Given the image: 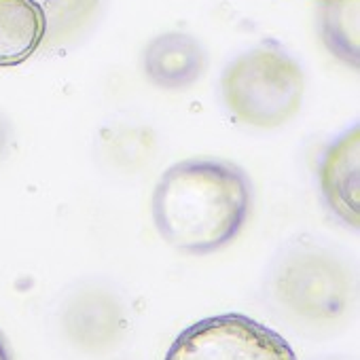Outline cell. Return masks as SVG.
<instances>
[{
	"label": "cell",
	"instance_id": "3957f363",
	"mask_svg": "<svg viewBox=\"0 0 360 360\" xmlns=\"http://www.w3.org/2000/svg\"><path fill=\"white\" fill-rule=\"evenodd\" d=\"M165 360H297V356L274 328L244 314H221L187 326L169 345Z\"/></svg>",
	"mask_w": 360,
	"mask_h": 360
},
{
	"label": "cell",
	"instance_id": "6da1fadb",
	"mask_svg": "<svg viewBox=\"0 0 360 360\" xmlns=\"http://www.w3.org/2000/svg\"><path fill=\"white\" fill-rule=\"evenodd\" d=\"M252 183L233 161L198 157L169 165L153 191V223L183 255H212L229 246L252 212Z\"/></svg>",
	"mask_w": 360,
	"mask_h": 360
},
{
	"label": "cell",
	"instance_id": "8992f818",
	"mask_svg": "<svg viewBox=\"0 0 360 360\" xmlns=\"http://www.w3.org/2000/svg\"><path fill=\"white\" fill-rule=\"evenodd\" d=\"M208 58L200 41L187 32H163L155 37L142 56V68L146 79L159 89H187L195 85Z\"/></svg>",
	"mask_w": 360,
	"mask_h": 360
},
{
	"label": "cell",
	"instance_id": "5b68a950",
	"mask_svg": "<svg viewBox=\"0 0 360 360\" xmlns=\"http://www.w3.org/2000/svg\"><path fill=\"white\" fill-rule=\"evenodd\" d=\"M318 183L328 210L347 227L360 221V129H345L318 161Z\"/></svg>",
	"mask_w": 360,
	"mask_h": 360
},
{
	"label": "cell",
	"instance_id": "9c48e42d",
	"mask_svg": "<svg viewBox=\"0 0 360 360\" xmlns=\"http://www.w3.org/2000/svg\"><path fill=\"white\" fill-rule=\"evenodd\" d=\"M41 7L47 32L41 49L53 51L81 39L100 13L102 0H34Z\"/></svg>",
	"mask_w": 360,
	"mask_h": 360
},
{
	"label": "cell",
	"instance_id": "8fae6325",
	"mask_svg": "<svg viewBox=\"0 0 360 360\" xmlns=\"http://www.w3.org/2000/svg\"><path fill=\"white\" fill-rule=\"evenodd\" d=\"M0 360H13L11 349H9V343H7V339L3 337V333H0Z\"/></svg>",
	"mask_w": 360,
	"mask_h": 360
},
{
	"label": "cell",
	"instance_id": "30bf717a",
	"mask_svg": "<svg viewBox=\"0 0 360 360\" xmlns=\"http://www.w3.org/2000/svg\"><path fill=\"white\" fill-rule=\"evenodd\" d=\"M9 142H11V125L3 115H0V159L5 157V153L9 148Z\"/></svg>",
	"mask_w": 360,
	"mask_h": 360
},
{
	"label": "cell",
	"instance_id": "277c9868",
	"mask_svg": "<svg viewBox=\"0 0 360 360\" xmlns=\"http://www.w3.org/2000/svg\"><path fill=\"white\" fill-rule=\"evenodd\" d=\"M280 295L307 318H330L343 307L345 280L333 261L320 255H297L280 274Z\"/></svg>",
	"mask_w": 360,
	"mask_h": 360
},
{
	"label": "cell",
	"instance_id": "ba28073f",
	"mask_svg": "<svg viewBox=\"0 0 360 360\" xmlns=\"http://www.w3.org/2000/svg\"><path fill=\"white\" fill-rule=\"evenodd\" d=\"M360 0H322L320 39L341 64L360 66Z\"/></svg>",
	"mask_w": 360,
	"mask_h": 360
},
{
	"label": "cell",
	"instance_id": "52a82bcc",
	"mask_svg": "<svg viewBox=\"0 0 360 360\" xmlns=\"http://www.w3.org/2000/svg\"><path fill=\"white\" fill-rule=\"evenodd\" d=\"M47 22L34 0H0V68L28 62L45 41Z\"/></svg>",
	"mask_w": 360,
	"mask_h": 360
},
{
	"label": "cell",
	"instance_id": "7a4b0ae2",
	"mask_svg": "<svg viewBox=\"0 0 360 360\" xmlns=\"http://www.w3.org/2000/svg\"><path fill=\"white\" fill-rule=\"evenodd\" d=\"M227 110L244 125L276 129L303 104L305 77L299 62L278 43L265 41L238 56L221 77Z\"/></svg>",
	"mask_w": 360,
	"mask_h": 360
}]
</instances>
